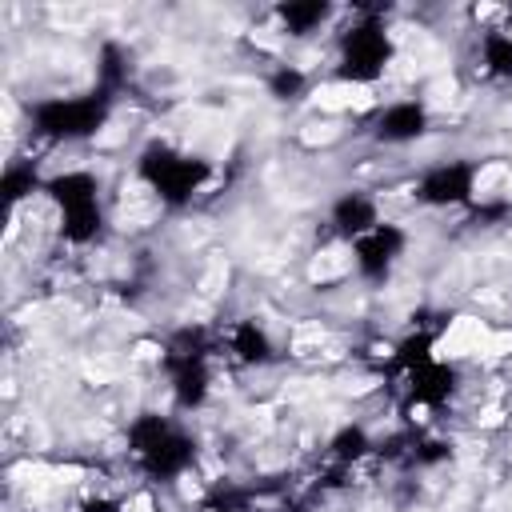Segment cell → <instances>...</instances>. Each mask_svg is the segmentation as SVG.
Wrapping results in <instances>:
<instances>
[{"label":"cell","instance_id":"obj_1","mask_svg":"<svg viewBox=\"0 0 512 512\" xmlns=\"http://www.w3.org/2000/svg\"><path fill=\"white\" fill-rule=\"evenodd\" d=\"M472 188H476V168L452 160V164H436V168H428L424 180H420V188H416V196H420L424 204H432V208H448V204L468 200Z\"/></svg>","mask_w":512,"mask_h":512},{"label":"cell","instance_id":"obj_2","mask_svg":"<svg viewBox=\"0 0 512 512\" xmlns=\"http://www.w3.org/2000/svg\"><path fill=\"white\" fill-rule=\"evenodd\" d=\"M428 128V104L424 100H392L376 116V140L380 144H412Z\"/></svg>","mask_w":512,"mask_h":512},{"label":"cell","instance_id":"obj_3","mask_svg":"<svg viewBox=\"0 0 512 512\" xmlns=\"http://www.w3.org/2000/svg\"><path fill=\"white\" fill-rule=\"evenodd\" d=\"M380 224V204L372 200V196H364V192H344V196H336V204H332V228H336V236L340 240H360L364 232H372Z\"/></svg>","mask_w":512,"mask_h":512}]
</instances>
